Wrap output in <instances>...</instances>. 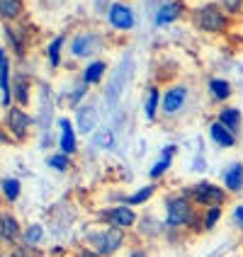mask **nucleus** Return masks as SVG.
<instances>
[{
    "instance_id": "a878e982",
    "label": "nucleus",
    "mask_w": 243,
    "mask_h": 257,
    "mask_svg": "<svg viewBox=\"0 0 243 257\" xmlns=\"http://www.w3.org/2000/svg\"><path fill=\"white\" fill-rule=\"evenodd\" d=\"M93 143H95L98 148H102V151H112V148H115V136H112L110 128H98L95 136H93Z\"/></svg>"
},
{
    "instance_id": "bb28decb",
    "label": "nucleus",
    "mask_w": 243,
    "mask_h": 257,
    "mask_svg": "<svg viewBox=\"0 0 243 257\" xmlns=\"http://www.w3.org/2000/svg\"><path fill=\"white\" fill-rule=\"evenodd\" d=\"M13 90H15V100L20 102V104H27L29 102V83L25 80V75H17V78H15Z\"/></svg>"
},
{
    "instance_id": "e433bc0d",
    "label": "nucleus",
    "mask_w": 243,
    "mask_h": 257,
    "mask_svg": "<svg viewBox=\"0 0 243 257\" xmlns=\"http://www.w3.org/2000/svg\"><path fill=\"white\" fill-rule=\"evenodd\" d=\"M3 63H5V51L0 49V66H3Z\"/></svg>"
},
{
    "instance_id": "aec40b11",
    "label": "nucleus",
    "mask_w": 243,
    "mask_h": 257,
    "mask_svg": "<svg viewBox=\"0 0 243 257\" xmlns=\"http://www.w3.org/2000/svg\"><path fill=\"white\" fill-rule=\"evenodd\" d=\"M0 90H3V107L8 109L13 102V80H10V63L8 61L0 66Z\"/></svg>"
},
{
    "instance_id": "ddd939ff",
    "label": "nucleus",
    "mask_w": 243,
    "mask_h": 257,
    "mask_svg": "<svg viewBox=\"0 0 243 257\" xmlns=\"http://www.w3.org/2000/svg\"><path fill=\"white\" fill-rule=\"evenodd\" d=\"M58 126H61V136H58V146H61V153L66 156H73L78 143H75V131H73V121L68 116L58 119Z\"/></svg>"
},
{
    "instance_id": "cd10ccee",
    "label": "nucleus",
    "mask_w": 243,
    "mask_h": 257,
    "mask_svg": "<svg viewBox=\"0 0 243 257\" xmlns=\"http://www.w3.org/2000/svg\"><path fill=\"white\" fill-rule=\"evenodd\" d=\"M63 44H66V37H56L54 42L49 44V63L54 68L61 66V49H63Z\"/></svg>"
},
{
    "instance_id": "f8f14e48",
    "label": "nucleus",
    "mask_w": 243,
    "mask_h": 257,
    "mask_svg": "<svg viewBox=\"0 0 243 257\" xmlns=\"http://www.w3.org/2000/svg\"><path fill=\"white\" fill-rule=\"evenodd\" d=\"M22 233H25V230L20 228V223H17V218H15L13 214L0 216V238H3L5 243L17 245L22 240Z\"/></svg>"
},
{
    "instance_id": "2f4dec72",
    "label": "nucleus",
    "mask_w": 243,
    "mask_h": 257,
    "mask_svg": "<svg viewBox=\"0 0 243 257\" xmlns=\"http://www.w3.org/2000/svg\"><path fill=\"white\" fill-rule=\"evenodd\" d=\"M221 10L226 15H241L243 13V0H219Z\"/></svg>"
},
{
    "instance_id": "4be33fe9",
    "label": "nucleus",
    "mask_w": 243,
    "mask_h": 257,
    "mask_svg": "<svg viewBox=\"0 0 243 257\" xmlns=\"http://www.w3.org/2000/svg\"><path fill=\"white\" fill-rule=\"evenodd\" d=\"M160 90L158 87H148L146 90V102H143V114H146V119L148 121H153L156 119V112H158V107H160Z\"/></svg>"
},
{
    "instance_id": "5701e85b",
    "label": "nucleus",
    "mask_w": 243,
    "mask_h": 257,
    "mask_svg": "<svg viewBox=\"0 0 243 257\" xmlns=\"http://www.w3.org/2000/svg\"><path fill=\"white\" fill-rule=\"evenodd\" d=\"M156 194V185H146V187H141V189H136L134 194H129V197H124V204L127 206H141V204H146V201L151 199Z\"/></svg>"
},
{
    "instance_id": "4c0bfd02",
    "label": "nucleus",
    "mask_w": 243,
    "mask_h": 257,
    "mask_svg": "<svg viewBox=\"0 0 243 257\" xmlns=\"http://www.w3.org/2000/svg\"><path fill=\"white\" fill-rule=\"evenodd\" d=\"M8 257H22V252H20V250H15L13 255H8Z\"/></svg>"
},
{
    "instance_id": "412c9836",
    "label": "nucleus",
    "mask_w": 243,
    "mask_h": 257,
    "mask_svg": "<svg viewBox=\"0 0 243 257\" xmlns=\"http://www.w3.org/2000/svg\"><path fill=\"white\" fill-rule=\"evenodd\" d=\"M209 92H212L214 102H226L231 97V92H233V87H231V83L224 80V78H212V80H209Z\"/></svg>"
},
{
    "instance_id": "c756f323",
    "label": "nucleus",
    "mask_w": 243,
    "mask_h": 257,
    "mask_svg": "<svg viewBox=\"0 0 243 257\" xmlns=\"http://www.w3.org/2000/svg\"><path fill=\"white\" fill-rule=\"evenodd\" d=\"M3 194L8 197V201H17V197H20V180H15V177L3 180Z\"/></svg>"
},
{
    "instance_id": "dca6fc26",
    "label": "nucleus",
    "mask_w": 243,
    "mask_h": 257,
    "mask_svg": "<svg viewBox=\"0 0 243 257\" xmlns=\"http://www.w3.org/2000/svg\"><path fill=\"white\" fill-rule=\"evenodd\" d=\"M209 136H212V141H214L219 148H233V146H236V134H231L221 121H212Z\"/></svg>"
},
{
    "instance_id": "6e6552de",
    "label": "nucleus",
    "mask_w": 243,
    "mask_h": 257,
    "mask_svg": "<svg viewBox=\"0 0 243 257\" xmlns=\"http://www.w3.org/2000/svg\"><path fill=\"white\" fill-rule=\"evenodd\" d=\"M32 124H34V119L27 114V112H22L20 107H10L8 109V119H5V126H8V131L13 134L17 141H25L29 134V128H32Z\"/></svg>"
},
{
    "instance_id": "423d86ee",
    "label": "nucleus",
    "mask_w": 243,
    "mask_h": 257,
    "mask_svg": "<svg viewBox=\"0 0 243 257\" xmlns=\"http://www.w3.org/2000/svg\"><path fill=\"white\" fill-rule=\"evenodd\" d=\"M107 223V226H112V228H119V230H129L136 226V221H139V216L136 211L127 206V204H119V206H110V209H102L100 214H98Z\"/></svg>"
},
{
    "instance_id": "c85d7f7f",
    "label": "nucleus",
    "mask_w": 243,
    "mask_h": 257,
    "mask_svg": "<svg viewBox=\"0 0 243 257\" xmlns=\"http://www.w3.org/2000/svg\"><path fill=\"white\" fill-rule=\"evenodd\" d=\"M219 221H221V209H204V214H202V228L212 230Z\"/></svg>"
},
{
    "instance_id": "393cba45",
    "label": "nucleus",
    "mask_w": 243,
    "mask_h": 257,
    "mask_svg": "<svg viewBox=\"0 0 243 257\" xmlns=\"http://www.w3.org/2000/svg\"><path fill=\"white\" fill-rule=\"evenodd\" d=\"M22 13V0H0V17L15 20Z\"/></svg>"
},
{
    "instance_id": "1a4fd4ad",
    "label": "nucleus",
    "mask_w": 243,
    "mask_h": 257,
    "mask_svg": "<svg viewBox=\"0 0 243 257\" xmlns=\"http://www.w3.org/2000/svg\"><path fill=\"white\" fill-rule=\"evenodd\" d=\"M110 25L119 32H129V29H134V22H136V17H134V10L129 8L127 3H112L110 5Z\"/></svg>"
},
{
    "instance_id": "c9c22d12",
    "label": "nucleus",
    "mask_w": 243,
    "mask_h": 257,
    "mask_svg": "<svg viewBox=\"0 0 243 257\" xmlns=\"http://www.w3.org/2000/svg\"><path fill=\"white\" fill-rule=\"evenodd\" d=\"M0 143H10V139H8V136H5L3 131H0Z\"/></svg>"
},
{
    "instance_id": "4468645a",
    "label": "nucleus",
    "mask_w": 243,
    "mask_h": 257,
    "mask_svg": "<svg viewBox=\"0 0 243 257\" xmlns=\"http://www.w3.org/2000/svg\"><path fill=\"white\" fill-rule=\"evenodd\" d=\"M221 180H224V189L229 194L241 192L243 189V163H233L231 168H226L224 175H221Z\"/></svg>"
},
{
    "instance_id": "a211bd4d",
    "label": "nucleus",
    "mask_w": 243,
    "mask_h": 257,
    "mask_svg": "<svg viewBox=\"0 0 243 257\" xmlns=\"http://www.w3.org/2000/svg\"><path fill=\"white\" fill-rule=\"evenodd\" d=\"M95 124H98V107L88 104L83 109H78V128H80V134H93Z\"/></svg>"
},
{
    "instance_id": "f3484780",
    "label": "nucleus",
    "mask_w": 243,
    "mask_h": 257,
    "mask_svg": "<svg viewBox=\"0 0 243 257\" xmlns=\"http://www.w3.org/2000/svg\"><path fill=\"white\" fill-rule=\"evenodd\" d=\"M173 156H175V146H166V148H163V153H160V158L156 160V165H153V168L148 170V177H151V180H158V177H163L166 172L171 170Z\"/></svg>"
},
{
    "instance_id": "7c9ffc66",
    "label": "nucleus",
    "mask_w": 243,
    "mask_h": 257,
    "mask_svg": "<svg viewBox=\"0 0 243 257\" xmlns=\"http://www.w3.org/2000/svg\"><path fill=\"white\" fill-rule=\"evenodd\" d=\"M54 170L58 172H66L68 168H71V156H66V153H56V156H51L49 160H46Z\"/></svg>"
},
{
    "instance_id": "f03ea898",
    "label": "nucleus",
    "mask_w": 243,
    "mask_h": 257,
    "mask_svg": "<svg viewBox=\"0 0 243 257\" xmlns=\"http://www.w3.org/2000/svg\"><path fill=\"white\" fill-rule=\"evenodd\" d=\"M185 194L192 199L195 206H202V209H224V204L229 201V192L214 182H197Z\"/></svg>"
},
{
    "instance_id": "9d476101",
    "label": "nucleus",
    "mask_w": 243,
    "mask_h": 257,
    "mask_svg": "<svg viewBox=\"0 0 243 257\" xmlns=\"http://www.w3.org/2000/svg\"><path fill=\"white\" fill-rule=\"evenodd\" d=\"M129 66H131V58H124L122 63H119V68H117V73L112 75V80H110V85H107V92H105V97H107V104L110 107H117L119 104V95H122V78H127L129 73Z\"/></svg>"
},
{
    "instance_id": "0eeeda50",
    "label": "nucleus",
    "mask_w": 243,
    "mask_h": 257,
    "mask_svg": "<svg viewBox=\"0 0 243 257\" xmlns=\"http://www.w3.org/2000/svg\"><path fill=\"white\" fill-rule=\"evenodd\" d=\"M187 95H190L187 85H173L171 90H166L163 97H160V109H163V114L175 116L178 112H183V107L187 104Z\"/></svg>"
},
{
    "instance_id": "b1692460",
    "label": "nucleus",
    "mask_w": 243,
    "mask_h": 257,
    "mask_svg": "<svg viewBox=\"0 0 243 257\" xmlns=\"http://www.w3.org/2000/svg\"><path fill=\"white\" fill-rule=\"evenodd\" d=\"M42 240H44V228L39 226V223L27 226V230L22 233V245H27V247H39Z\"/></svg>"
},
{
    "instance_id": "f704fd0d",
    "label": "nucleus",
    "mask_w": 243,
    "mask_h": 257,
    "mask_svg": "<svg viewBox=\"0 0 243 257\" xmlns=\"http://www.w3.org/2000/svg\"><path fill=\"white\" fill-rule=\"evenodd\" d=\"M127 257H148V252H146L143 247H134V250H129Z\"/></svg>"
},
{
    "instance_id": "39448f33",
    "label": "nucleus",
    "mask_w": 243,
    "mask_h": 257,
    "mask_svg": "<svg viewBox=\"0 0 243 257\" xmlns=\"http://www.w3.org/2000/svg\"><path fill=\"white\" fill-rule=\"evenodd\" d=\"M102 46H105V39H102L98 32H93V29H86V32H80V34H75L71 42V56L75 58H90L95 56L98 51H102Z\"/></svg>"
},
{
    "instance_id": "2eb2a0df",
    "label": "nucleus",
    "mask_w": 243,
    "mask_h": 257,
    "mask_svg": "<svg viewBox=\"0 0 243 257\" xmlns=\"http://www.w3.org/2000/svg\"><path fill=\"white\" fill-rule=\"evenodd\" d=\"M216 121H221L231 134H238V131L243 128V112L238 109V107H224V109H219Z\"/></svg>"
},
{
    "instance_id": "6ab92c4d",
    "label": "nucleus",
    "mask_w": 243,
    "mask_h": 257,
    "mask_svg": "<svg viewBox=\"0 0 243 257\" xmlns=\"http://www.w3.org/2000/svg\"><path fill=\"white\" fill-rule=\"evenodd\" d=\"M107 73V63L105 61H93L83 71V85H98Z\"/></svg>"
},
{
    "instance_id": "9b49d317",
    "label": "nucleus",
    "mask_w": 243,
    "mask_h": 257,
    "mask_svg": "<svg viewBox=\"0 0 243 257\" xmlns=\"http://www.w3.org/2000/svg\"><path fill=\"white\" fill-rule=\"evenodd\" d=\"M183 13H185V3H183V0H163L160 8L156 10V27L171 25V22H175Z\"/></svg>"
},
{
    "instance_id": "473e14b6",
    "label": "nucleus",
    "mask_w": 243,
    "mask_h": 257,
    "mask_svg": "<svg viewBox=\"0 0 243 257\" xmlns=\"http://www.w3.org/2000/svg\"><path fill=\"white\" fill-rule=\"evenodd\" d=\"M233 221H236V226L243 230V204H238V206L233 209Z\"/></svg>"
},
{
    "instance_id": "f257e3e1",
    "label": "nucleus",
    "mask_w": 243,
    "mask_h": 257,
    "mask_svg": "<svg viewBox=\"0 0 243 257\" xmlns=\"http://www.w3.org/2000/svg\"><path fill=\"white\" fill-rule=\"evenodd\" d=\"M197 221V214H195V204L187 197L185 192L183 194H173L166 199V228H187Z\"/></svg>"
},
{
    "instance_id": "72a5a7b5",
    "label": "nucleus",
    "mask_w": 243,
    "mask_h": 257,
    "mask_svg": "<svg viewBox=\"0 0 243 257\" xmlns=\"http://www.w3.org/2000/svg\"><path fill=\"white\" fill-rule=\"evenodd\" d=\"M78 257H102V255H98L93 247H80V250H78Z\"/></svg>"
},
{
    "instance_id": "7ed1b4c3",
    "label": "nucleus",
    "mask_w": 243,
    "mask_h": 257,
    "mask_svg": "<svg viewBox=\"0 0 243 257\" xmlns=\"http://www.w3.org/2000/svg\"><path fill=\"white\" fill-rule=\"evenodd\" d=\"M88 240H90V247H93L98 255L112 257L124 247V243H127V230H119V228L107 226V228L98 230V233H90Z\"/></svg>"
},
{
    "instance_id": "20e7f679",
    "label": "nucleus",
    "mask_w": 243,
    "mask_h": 257,
    "mask_svg": "<svg viewBox=\"0 0 243 257\" xmlns=\"http://www.w3.org/2000/svg\"><path fill=\"white\" fill-rule=\"evenodd\" d=\"M192 22L202 32H212L214 34V32H224V29L229 27V15L221 10L219 3H204V5H200L195 10Z\"/></svg>"
}]
</instances>
